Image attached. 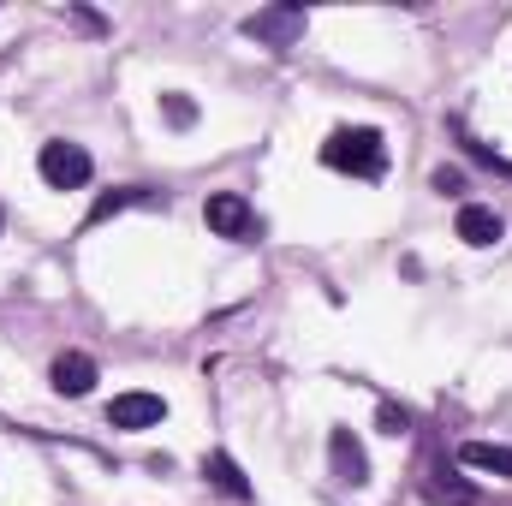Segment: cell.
Returning <instances> with one entry per match:
<instances>
[{"mask_svg":"<svg viewBox=\"0 0 512 506\" xmlns=\"http://www.w3.org/2000/svg\"><path fill=\"white\" fill-rule=\"evenodd\" d=\"M405 423H411V417H405L399 405H382V429L387 435H405Z\"/></svg>","mask_w":512,"mask_h":506,"instance_id":"cell-14","label":"cell"},{"mask_svg":"<svg viewBox=\"0 0 512 506\" xmlns=\"http://www.w3.org/2000/svg\"><path fill=\"white\" fill-rule=\"evenodd\" d=\"M203 221H209L221 239H251V227H256L251 203H245L239 191H215V197L203 203Z\"/></svg>","mask_w":512,"mask_h":506,"instance_id":"cell-4","label":"cell"},{"mask_svg":"<svg viewBox=\"0 0 512 506\" xmlns=\"http://www.w3.org/2000/svg\"><path fill=\"white\" fill-rule=\"evenodd\" d=\"M459 185H465V179H459L453 167H441V173H435V191H459Z\"/></svg>","mask_w":512,"mask_h":506,"instance_id":"cell-15","label":"cell"},{"mask_svg":"<svg viewBox=\"0 0 512 506\" xmlns=\"http://www.w3.org/2000/svg\"><path fill=\"white\" fill-rule=\"evenodd\" d=\"M328 459H334V477H340V483H352V489L370 483V459H364V447L352 441V429H334V435H328Z\"/></svg>","mask_w":512,"mask_h":506,"instance_id":"cell-6","label":"cell"},{"mask_svg":"<svg viewBox=\"0 0 512 506\" xmlns=\"http://www.w3.org/2000/svg\"><path fill=\"white\" fill-rule=\"evenodd\" d=\"M429 501H435V506H471V501H477V489H471V483H459L453 471H435V477H429Z\"/></svg>","mask_w":512,"mask_h":506,"instance_id":"cell-11","label":"cell"},{"mask_svg":"<svg viewBox=\"0 0 512 506\" xmlns=\"http://www.w3.org/2000/svg\"><path fill=\"white\" fill-rule=\"evenodd\" d=\"M304 6H262V12H251L245 18V36H256V42H268V48H292L298 36H304Z\"/></svg>","mask_w":512,"mask_h":506,"instance_id":"cell-3","label":"cell"},{"mask_svg":"<svg viewBox=\"0 0 512 506\" xmlns=\"http://www.w3.org/2000/svg\"><path fill=\"white\" fill-rule=\"evenodd\" d=\"M54 387H60L66 399H84V393L96 387V364H90L84 352H60V358H54Z\"/></svg>","mask_w":512,"mask_h":506,"instance_id":"cell-7","label":"cell"},{"mask_svg":"<svg viewBox=\"0 0 512 506\" xmlns=\"http://www.w3.org/2000/svg\"><path fill=\"white\" fill-rule=\"evenodd\" d=\"M459 465H471V471H495V477H512V447H495V441H465V447H459Z\"/></svg>","mask_w":512,"mask_h":506,"instance_id":"cell-9","label":"cell"},{"mask_svg":"<svg viewBox=\"0 0 512 506\" xmlns=\"http://www.w3.org/2000/svg\"><path fill=\"white\" fill-rule=\"evenodd\" d=\"M322 161H328L334 173H352V179H382L387 173V143H382V131H370V126H346L322 143Z\"/></svg>","mask_w":512,"mask_h":506,"instance_id":"cell-1","label":"cell"},{"mask_svg":"<svg viewBox=\"0 0 512 506\" xmlns=\"http://www.w3.org/2000/svg\"><path fill=\"white\" fill-rule=\"evenodd\" d=\"M167 120H173V126H191V120H197V108H191L185 96H167Z\"/></svg>","mask_w":512,"mask_h":506,"instance_id":"cell-13","label":"cell"},{"mask_svg":"<svg viewBox=\"0 0 512 506\" xmlns=\"http://www.w3.org/2000/svg\"><path fill=\"white\" fill-rule=\"evenodd\" d=\"M501 233H507V227H501L495 209H483V203H465V209H459V239H465V245H495Z\"/></svg>","mask_w":512,"mask_h":506,"instance_id":"cell-8","label":"cell"},{"mask_svg":"<svg viewBox=\"0 0 512 506\" xmlns=\"http://www.w3.org/2000/svg\"><path fill=\"white\" fill-rule=\"evenodd\" d=\"M203 477H209L221 495H233V501H251V483H245V471H239L227 453H209V459H203Z\"/></svg>","mask_w":512,"mask_h":506,"instance_id":"cell-10","label":"cell"},{"mask_svg":"<svg viewBox=\"0 0 512 506\" xmlns=\"http://www.w3.org/2000/svg\"><path fill=\"white\" fill-rule=\"evenodd\" d=\"M131 203H155L143 185H126V191H108V197H96V209H90V221H108V215H120Z\"/></svg>","mask_w":512,"mask_h":506,"instance_id":"cell-12","label":"cell"},{"mask_svg":"<svg viewBox=\"0 0 512 506\" xmlns=\"http://www.w3.org/2000/svg\"><path fill=\"white\" fill-rule=\"evenodd\" d=\"M36 167H42V179H48L54 191H78V185H90V173H96L78 143H42Z\"/></svg>","mask_w":512,"mask_h":506,"instance_id":"cell-2","label":"cell"},{"mask_svg":"<svg viewBox=\"0 0 512 506\" xmlns=\"http://www.w3.org/2000/svg\"><path fill=\"white\" fill-rule=\"evenodd\" d=\"M161 417H167V399L161 393H120L108 405V423L114 429H155Z\"/></svg>","mask_w":512,"mask_h":506,"instance_id":"cell-5","label":"cell"}]
</instances>
